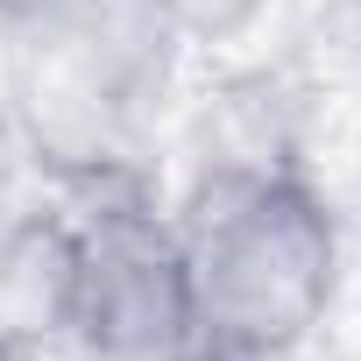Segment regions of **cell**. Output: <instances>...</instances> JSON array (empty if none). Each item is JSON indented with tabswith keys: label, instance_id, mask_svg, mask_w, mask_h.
Returning <instances> with one entry per match:
<instances>
[{
	"label": "cell",
	"instance_id": "cell-1",
	"mask_svg": "<svg viewBox=\"0 0 361 361\" xmlns=\"http://www.w3.org/2000/svg\"><path fill=\"white\" fill-rule=\"evenodd\" d=\"M192 43L177 0H8L0 135L71 192H121L177 106Z\"/></svg>",
	"mask_w": 361,
	"mask_h": 361
},
{
	"label": "cell",
	"instance_id": "cell-2",
	"mask_svg": "<svg viewBox=\"0 0 361 361\" xmlns=\"http://www.w3.org/2000/svg\"><path fill=\"white\" fill-rule=\"evenodd\" d=\"M170 241L206 361H290L333 312L340 220L298 163H206L170 213Z\"/></svg>",
	"mask_w": 361,
	"mask_h": 361
},
{
	"label": "cell",
	"instance_id": "cell-3",
	"mask_svg": "<svg viewBox=\"0 0 361 361\" xmlns=\"http://www.w3.org/2000/svg\"><path fill=\"white\" fill-rule=\"evenodd\" d=\"M92 199L99 206L71 227V269L43 354L50 361H206L170 220L142 213L128 185Z\"/></svg>",
	"mask_w": 361,
	"mask_h": 361
},
{
	"label": "cell",
	"instance_id": "cell-4",
	"mask_svg": "<svg viewBox=\"0 0 361 361\" xmlns=\"http://www.w3.org/2000/svg\"><path fill=\"white\" fill-rule=\"evenodd\" d=\"M185 8V22H192V36H220V29H241L262 0H177Z\"/></svg>",
	"mask_w": 361,
	"mask_h": 361
},
{
	"label": "cell",
	"instance_id": "cell-5",
	"mask_svg": "<svg viewBox=\"0 0 361 361\" xmlns=\"http://www.w3.org/2000/svg\"><path fill=\"white\" fill-rule=\"evenodd\" d=\"M347 15H354V29H361V0H347Z\"/></svg>",
	"mask_w": 361,
	"mask_h": 361
}]
</instances>
